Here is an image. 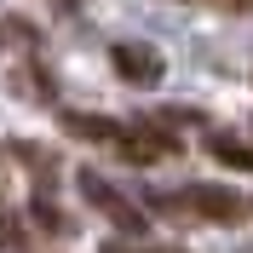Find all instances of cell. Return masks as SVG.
Listing matches in <instances>:
<instances>
[{
  "mask_svg": "<svg viewBox=\"0 0 253 253\" xmlns=\"http://www.w3.org/2000/svg\"><path fill=\"white\" fill-rule=\"evenodd\" d=\"M52 6H75V0H52Z\"/></svg>",
  "mask_w": 253,
  "mask_h": 253,
  "instance_id": "10",
  "label": "cell"
},
{
  "mask_svg": "<svg viewBox=\"0 0 253 253\" xmlns=\"http://www.w3.org/2000/svg\"><path fill=\"white\" fill-rule=\"evenodd\" d=\"M29 213H35V219H41V230H52V236H63V230H69V224H63V213H58V207H52V202H35Z\"/></svg>",
  "mask_w": 253,
  "mask_h": 253,
  "instance_id": "7",
  "label": "cell"
},
{
  "mask_svg": "<svg viewBox=\"0 0 253 253\" xmlns=\"http://www.w3.org/2000/svg\"><path fill=\"white\" fill-rule=\"evenodd\" d=\"M63 132L92 138V144H115V138H121V121H110V115H86V110H69V115H63Z\"/></svg>",
  "mask_w": 253,
  "mask_h": 253,
  "instance_id": "5",
  "label": "cell"
},
{
  "mask_svg": "<svg viewBox=\"0 0 253 253\" xmlns=\"http://www.w3.org/2000/svg\"><path fill=\"white\" fill-rule=\"evenodd\" d=\"M184 207H196L202 219H242V213H248V202H242L236 190H224V184H196V190H184Z\"/></svg>",
  "mask_w": 253,
  "mask_h": 253,
  "instance_id": "4",
  "label": "cell"
},
{
  "mask_svg": "<svg viewBox=\"0 0 253 253\" xmlns=\"http://www.w3.org/2000/svg\"><path fill=\"white\" fill-rule=\"evenodd\" d=\"M115 156H121V161H132V167H150V161L178 156V138L167 132V121H161V115H150L138 132H126V126H121V138H115Z\"/></svg>",
  "mask_w": 253,
  "mask_h": 253,
  "instance_id": "1",
  "label": "cell"
},
{
  "mask_svg": "<svg viewBox=\"0 0 253 253\" xmlns=\"http://www.w3.org/2000/svg\"><path fill=\"white\" fill-rule=\"evenodd\" d=\"M23 242V230H17V219H0V248H17Z\"/></svg>",
  "mask_w": 253,
  "mask_h": 253,
  "instance_id": "8",
  "label": "cell"
},
{
  "mask_svg": "<svg viewBox=\"0 0 253 253\" xmlns=\"http://www.w3.org/2000/svg\"><path fill=\"white\" fill-rule=\"evenodd\" d=\"M104 253H121V248H104Z\"/></svg>",
  "mask_w": 253,
  "mask_h": 253,
  "instance_id": "11",
  "label": "cell"
},
{
  "mask_svg": "<svg viewBox=\"0 0 253 253\" xmlns=\"http://www.w3.org/2000/svg\"><path fill=\"white\" fill-rule=\"evenodd\" d=\"M219 6H230V12H253V0H219Z\"/></svg>",
  "mask_w": 253,
  "mask_h": 253,
  "instance_id": "9",
  "label": "cell"
},
{
  "mask_svg": "<svg viewBox=\"0 0 253 253\" xmlns=\"http://www.w3.org/2000/svg\"><path fill=\"white\" fill-rule=\"evenodd\" d=\"M202 144H207V156H213V161L236 167V173H253V150H248L242 138H230V132H207Z\"/></svg>",
  "mask_w": 253,
  "mask_h": 253,
  "instance_id": "6",
  "label": "cell"
},
{
  "mask_svg": "<svg viewBox=\"0 0 253 253\" xmlns=\"http://www.w3.org/2000/svg\"><path fill=\"white\" fill-rule=\"evenodd\" d=\"M110 63H115V75L126 81V86H156L161 81V52L156 46H144V41H121V46L110 52Z\"/></svg>",
  "mask_w": 253,
  "mask_h": 253,
  "instance_id": "3",
  "label": "cell"
},
{
  "mask_svg": "<svg viewBox=\"0 0 253 253\" xmlns=\"http://www.w3.org/2000/svg\"><path fill=\"white\" fill-rule=\"evenodd\" d=\"M75 184H81V196H86V202H92L98 213H110V219L121 224L126 236H138V230H144V213H138L132 202H126V196H121V190H115V184H110L104 173H92V167H81V173H75Z\"/></svg>",
  "mask_w": 253,
  "mask_h": 253,
  "instance_id": "2",
  "label": "cell"
}]
</instances>
